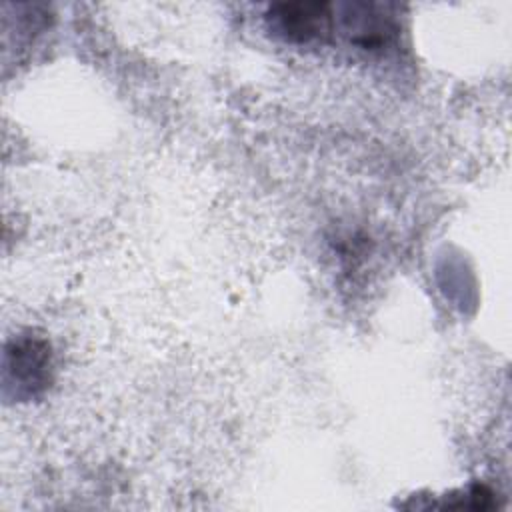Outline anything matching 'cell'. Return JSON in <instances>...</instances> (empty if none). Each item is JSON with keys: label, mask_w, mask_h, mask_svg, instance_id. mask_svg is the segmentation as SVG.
Wrapping results in <instances>:
<instances>
[{"label": "cell", "mask_w": 512, "mask_h": 512, "mask_svg": "<svg viewBox=\"0 0 512 512\" xmlns=\"http://www.w3.org/2000/svg\"><path fill=\"white\" fill-rule=\"evenodd\" d=\"M266 18L270 28L290 42H312L326 40L332 30V6L320 2H294L270 6Z\"/></svg>", "instance_id": "1"}, {"label": "cell", "mask_w": 512, "mask_h": 512, "mask_svg": "<svg viewBox=\"0 0 512 512\" xmlns=\"http://www.w3.org/2000/svg\"><path fill=\"white\" fill-rule=\"evenodd\" d=\"M50 346L42 340H18L6 354V370L26 394L42 390L50 382Z\"/></svg>", "instance_id": "2"}]
</instances>
